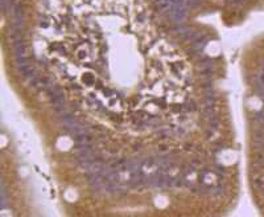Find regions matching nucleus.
Segmentation results:
<instances>
[{
  "instance_id": "1",
  "label": "nucleus",
  "mask_w": 264,
  "mask_h": 217,
  "mask_svg": "<svg viewBox=\"0 0 264 217\" xmlns=\"http://www.w3.org/2000/svg\"><path fill=\"white\" fill-rule=\"evenodd\" d=\"M169 13H170V16H172V19L176 20V21H181L185 17V9H184V7H172Z\"/></svg>"
},
{
  "instance_id": "2",
  "label": "nucleus",
  "mask_w": 264,
  "mask_h": 217,
  "mask_svg": "<svg viewBox=\"0 0 264 217\" xmlns=\"http://www.w3.org/2000/svg\"><path fill=\"white\" fill-rule=\"evenodd\" d=\"M13 50H15V56L16 57H21L25 56V45H24L23 40H17V41H13Z\"/></svg>"
},
{
  "instance_id": "3",
  "label": "nucleus",
  "mask_w": 264,
  "mask_h": 217,
  "mask_svg": "<svg viewBox=\"0 0 264 217\" xmlns=\"http://www.w3.org/2000/svg\"><path fill=\"white\" fill-rule=\"evenodd\" d=\"M173 131H174V134H176V135H184V134H185V128L181 127V126H178V127L173 128Z\"/></svg>"
},
{
  "instance_id": "4",
  "label": "nucleus",
  "mask_w": 264,
  "mask_h": 217,
  "mask_svg": "<svg viewBox=\"0 0 264 217\" xmlns=\"http://www.w3.org/2000/svg\"><path fill=\"white\" fill-rule=\"evenodd\" d=\"M157 134L161 135V136H168V135H169L170 132H169V130H166V128H163V130H159V131H157Z\"/></svg>"
},
{
  "instance_id": "5",
  "label": "nucleus",
  "mask_w": 264,
  "mask_h": 217,
  "mask_svg": "<svg viewBox=\"0 0 264 217\" xmlns=\"http://www.w3.org/2000/svg\"><path fill=\"white\" fill-rule=\"evenodd\" d=\"M0 3H1V8H3V11L5 12L7 8H8V3H9V0H0Z\"/></svg>"
}]
</instances>
